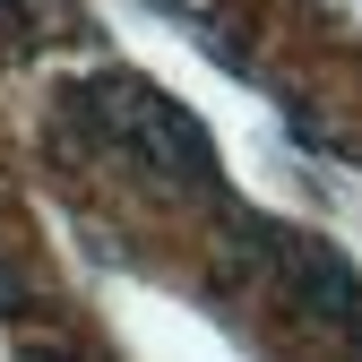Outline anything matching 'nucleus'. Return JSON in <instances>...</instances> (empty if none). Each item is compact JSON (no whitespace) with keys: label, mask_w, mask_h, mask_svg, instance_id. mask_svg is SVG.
Instances as JSON below:
<instances>
[{"label":"nucleus","mask_w":362,"mask_h":362,"mask_svg":"<svg viewBox=\"0 0 362 362\" xmlns=\"http://www.w3.org/2000/svg\"><path fill=\"white\" fill-rule=\"evenodd\" d=\"M267 242V267L285 276V293L302 302L310 328H328L345 354H362V276L320 242V233H259Z\"/></svg>","instance_id":"obj_1"}]
</instances>
